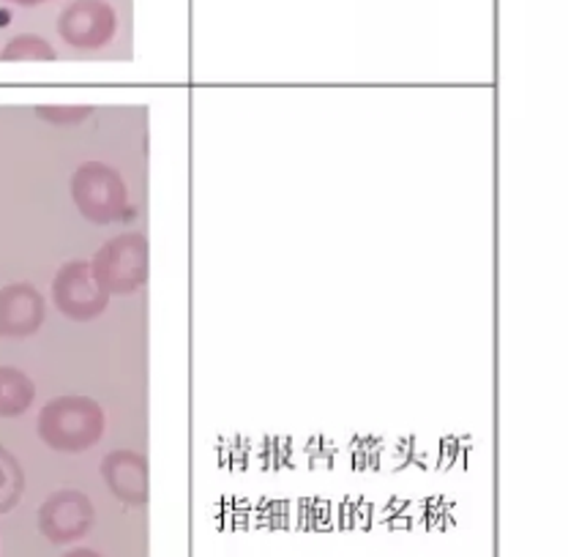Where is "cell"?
<instances>
[{
	"instance_id": "obj_1",
	"label": "cell",
	"mask_w": 568,
	"mask_h": 557,
	"mask_svg": "<svg viewBox=\"0 0 568 557\" xmlns=\"http://www.w3.org/2000/svg\"><path fill=\"white\" fill-rule=\"evenodd\" d=\"M41 443L58 454H82L104 435V411L91 396H58L36 421Z\"/></svg>"
},
{
	"instance_id": "obj_2",
	"label": "cell",
	"mask_w": 568,
	"mask_h": 557,
	"mask_svg": "<svg viewBox=\"0 0 568 557\" xmlns=\"http://www.w3.org/2000/svg\"><path fill=\"white\" fill-rule=\"evenodd\" d=\"M71 200L93 224H112L126 216L129 189L121 173L104 162H82L71 175Z\"/></svg>"
},
{
	"instance_id": "obj_3",
	"label": "cell",
	"mask_w": 568,
	"mask_h": 557,
	"mask_svg": "<svg viewBox=\"0 0 568 557\" xmlns=\"http://www.w3.org/2000/svg\"><path fill=\"white\" fill-rule=\"evenodd\" d=\"M91 269L110 295H132L148 282V241L142 233L110 239L93 254Z\"/></svg>"
},
{
	"instance_id": "obj_4",
	"label": "cell",
	"mask_w": 568,
	"mask_h": 557,
	"mask_svg": "<svg viewBox=\"0 0 568 557\" xmlns=\"http://www.w3.org/2000/svg\"><path fill=\"white\" fill-rule=\"evenodd\" d=\"M52 304L74 323H91L110 304V293L97 282L88 260H71L52 278Z\"/></svg>"
},
{
	"instance_id": "obj_5",
	"label": "cell",
	"mask_w": 568,
	"mask_h": 557,
	"mask_svg": "<svg viewBox=\"0 0 568 557\" xmlns=\"http://www.w3.org/2000/svg\"><path fill=\"white\" fill-rule=\"evenodd\" d=\"M58 33L74 50H102L118 33V14L106 0H74L58 17Z\"/></svg>"
},
{
	"instance_id": "obj_6",
	"label": "cell",
	"mask_w": 568,
	"mask_h": 557,
	"mask_svg": "<svg viewBox=\"0 0 568 557\" xmlns=\"http://www.w3.org/2000/svg\"><path fill=\"white\" fill-rule=\"evenodd\" d=\"M44 295L33 284L14 282L0 290V336L26 340L44 325Z\"/></svg>"
},
{
	"instance_id": "obj_7",
	"label": "cell",
	"mask_w": 568,
	"mask_h": 557,
	"mask_svg": "<svg viewBox=\"0 0 568 557\" xmlns=\"http://www.w3.org/2000/svg\"><path fill=\"white\" fill-rule=\"evenodd\" d=\"M39 525L55 541L82 536L93 525V506L82 492L61 489L41 506Z\"/></svg>"
},
{
	"instance_id": "obj_8",
	"label": "cell",
	"mask_w": 568,
	"mask_h": 557,
	"mask_svg": "<svg viewBox=\"0 0 568 557\" xmlns=\"http://www.w3.org/2000/svg\"><path fill=\"white\" fill-rule=\"evenodd\" d=\"M102 476L118 500L142 506L148 500V459L138 452H112L102 459Z\"/></svg>"
},
{
	"instance_id": "obj_9",
	"label": "cell",
	"mask_w": 568,
	"mask_h": 557,
	"mask_svg": "<svg viewBox=\"0 0 568 557\" xmlns=\"http://www.w3.org/2000/svg\"><path fill=\"white\" fill-rule=\"evenodd\" d=\"M36 385L17 366H0V418H17L31 411Z\"/></svg>"
},
{
	"instance_id": "obj_10",
	"label": "cell",
	"mask_w": 568,
	"mask_h": 557,
	"mask_svg": "<svg viewBox=\"0 0 568 557\" xmlns=\"http://www.w3.org/2000/svg\"><path fill=\"white\" fill-rule=\"evenodd\" d=\"M55 58H58L55 47L36 33L14 36V39L3 47V52H0V61L6 63H20V61L47 63V61H55Z\"/></svg>"
},
{
	"instance_id": "obj_11",
	"label": "cell",
	"mask_w": 568,
	"mask_h": 557,
	"mask_svg": "<svg viewBox=\"0 0 568 557\" xmlns=\"http://www.w3.org/2000/svg\"><path fill=\"white\" fill-rule=\"evenodd\" d=\"M22 492H26V470L9 448L0 446V514L14 508Z\"/></svg>"
},
{
	"instance_id": "obj_12",
	"label": "cell",
	"mask_w": 568,
	"mask_h": 557,
	"mask_svg": "<svg viewBox=\"0 0 568 557\" xmlns=\"http://www.w3.org/2000/svg\"><path fill=\"white\" fill-rule=\"evenodd\" d=\"M36 118L52 123V126H80L82 121L93 115V107L82 104H50V107H36Z\"/></svg>"
},
{
	"instance_id": "obj_13",
	"label": "cell",
	"mask_w": 568,
	"mask_h": 557,
	"mask_svg": "<svg viewBox=\"0 0 568 557\" xmlns=\"http://www.w3.org/2000/svg\"><path fill=\"white\" fill-rule=\"evenodd\" d=\"M6 3H14V6H39V3H47V0H6Z\"/></svg>"
}]
</instances>
